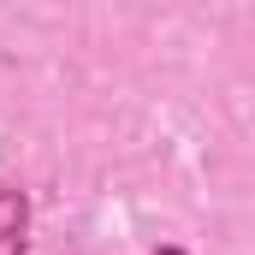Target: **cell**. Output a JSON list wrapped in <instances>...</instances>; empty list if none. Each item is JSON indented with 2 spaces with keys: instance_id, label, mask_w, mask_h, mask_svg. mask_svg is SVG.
I'll use <instances>...</instances> for the list:
<instances>
[{
  "instance_id": "1",
  "label": "cell",
  "mask_w": 255,
  "mask_h": 255,
  "mask_svg": "<svg viewBox=\"0 0 255 255\" xmlns=\"http://www.w3.org/2000/svg\"><path fill=\"white\" fill-rule=\"evenodd\" d=\"M18 220H24V214H18V202H6V196H0V255H18Z\"/></svg>"
},
{
  "instance_id": "2",
  "label": "cell",
  "mask_w": 255,
  "mask_h": 255,
  "mask_svg": "<svg viewBox=\"0 0 255 255\" xmlns=\"http://www.w3.org/2000/svg\"><path fill=\"white\" fill-rule=\"evenodd\" d=\"M160 255H184V250H160Z\"/></svg>"
}]
</instances>
